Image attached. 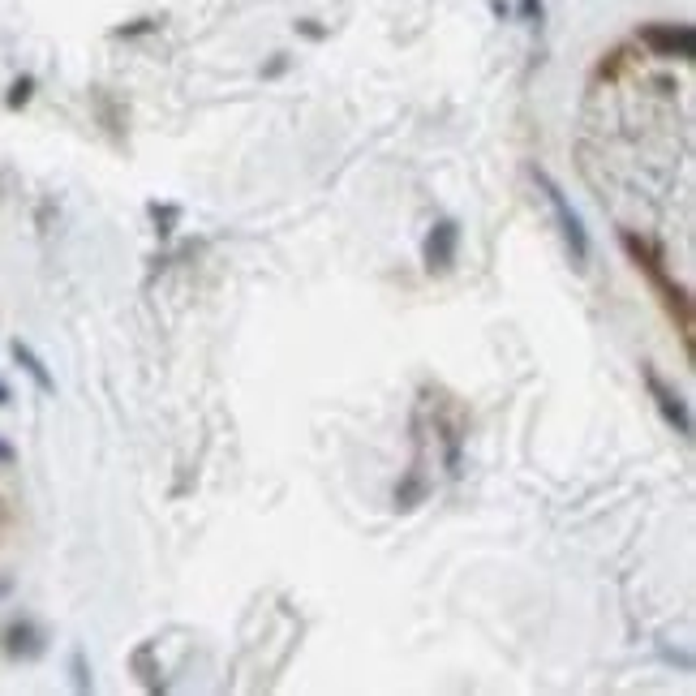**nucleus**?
Masks as SVG:
<instances>
[{"instance_id": "3", "label": "nucleus", "mask_w": 696, "mask_h": 696, "mask_svg": "<svg viewBox=\"0 0 696 696\" xmlns=\"http://www.w3.org/2000/svg\"><path fill=\"white\" fill-rule=\"evenodd\" d=\"M636 43L658 56V61H692V26L688 22H658V26H641Z\"/></svg>"}, {"instance_id": "7", "label": "nucleus", "mask_w": 696, "mask_h": 696, "mask_svg": "<svg viewBox=\"0 0 696 696\" xmlns=\"http://www.w3.org/2000/svg\"><path fill=\"white\" fill-rule=\"evenodd\" d=\"M13 357H18V366H22V370L35 379V387H39V391H48V396H52V391H56V379H52L48 366H43V361H39V357H35V353H31V348H26L22 340H13Z\"/></svg>"}, {"instance_id": "10", "label": "nucleus", "mask_w": 696, "mask_h": 696, "mask_svg": "<svg viewBox=\"0 0 696 696\" xmlns=\"http://www.w3.org/2000/svg\"><path fill=\"white\" fill-rule=\"evenodd\" d=\"M0 464H13V447L9 443H0Z\"/></svg>"}, {"instance_id": "8", "label": "nucleus", "mask_w": 696, "mask_h": 696, "mask_svg": "<svg viewBox=\"0 0 696 696\" xmlns=\"http://www.w3.org/2000/svg\"><path fill=\"white\" fill-rule=\"evenodd\" d=\"M151 215H155V224H159V237H172V224H177V215H181V207H172V202H164V207H151Z\"/></svg>"}, {"instance_id": "6", "label": "nucleus", "mask_w": 696, "mask_h": 696, "mask_svg": "<svg viewBox=\"0 0 696 696\" xmlns=\"http://www.w3.org/2000/svg\"><path fill=\"white\" fill-rule=\"evenodd\" d=\"M5 649L13 658H35V654H43V632L31 619L13 623V628H5Z\"/></svg>"}, {"instance_id": "1", "label": "nucleus", "mask_w": 696, "mask_h": 696, "mask_svg": "<svg viewBox=\"0 0 696 696\" xmlns=\"http://www.w3.org/2000/svg\"><path fill=\"white\" fill-rule=\"evenodd\" d=\"M619 241H623V250L632 254V263L636 271H645L649 275V284L662 293L666 301V310L679 314V327H684V340H692V301H688V288H679L671 275H666V263H662V250L658 245H649L645 237H636V232H619Z\"/></svg>"}, {"instance_id": "5", "label": "nucleus", "mask_w": 696, "mask_h": 696, "mask_svg": "<svg viewBox=\"0 0 696 696\" xmlns=\"http://www.w3.org/2000/svg\"><path fill=\"white\" fill-rule=\"evenodd\" d=\"M460 254V224L456 220H439L426 232V271L430 275H447L456 267Z\"/></svg>"}, {"instance_id": "2", "label": "nucleus", "mask_w": 696, "mask_h": 696, "mask_svg": "<svg viewBox=\"0 0 696 696\" xmlns=\"http://www.w3.org/2000/svg\"><path fill=\"white\" fill-rule=\"evenodd\" d=\"M533 181H538V190L546 194L550 202V211H555V220H559V237L563 245H568V254H572V263L585 271L589 267V232H585V220H580V211L568 202V194H563V185L550 177L546 168H533Z\"/></svg>"}, {"instance_id": "9", "label": "nucleus", "mask_w": 696, "mask_h": 696, "mask_svg": "<svg viewBox=\"0 0 696 696\" xmlns=\"http://www.w3.org/2000/svg\"><path fill=\"white\" fill-rule=\"evenodd\" d=\"M74 675H78V679H74V684H78L82 692H86V688H91V679H86V662H82V654H74Z\"/></svg>"}, {"instance_id": "4", "label": "nucleus", "mask_w": 696, "mask_h": 696, "mask_svg": "<svg viewBox=\"0 0 696 696\" xmlns=\"http://www.w3.org/2000/svg\"><path fill=\"white\" fill-rule=\"evenodd\" d=\"M645 387H649V396H654L658 404V413L666 417V426H671L679 439H692V413H688V400L679 396V391L662 379V374L654 366H645Z\"/></svg>"}]
</instances>
